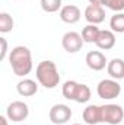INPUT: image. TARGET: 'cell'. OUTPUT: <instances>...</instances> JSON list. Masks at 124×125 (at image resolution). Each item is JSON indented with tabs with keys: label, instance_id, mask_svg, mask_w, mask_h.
<instances>
[{
	"label": "cell",
	"instance_id": "5bb4252c",
	"mask_svg": "<svg viewBox=\"0 0 124 125\" xmlns=\"http://www.w3.org/2000/svg\"><path fill=\"white\" fill-rule=\"evenodd\" d=\"M107 71L111 79L121 80L124 79V60L121 58H112L107 65Z\"/></svg>",
	"mask_w": 124,
	"mask_h": 125
},
{
	"label": "cell",
	"instance_id": "3957f363",
	"mask_svg": "<svg viewBox=\"0 0 124 125\" xmlns=\"http://www.w3.org/2000/svg\"><path fill=\"white\" fill-rule=\"evenodd\" d=\"M96 93L101 99H105V100H111V99H115L118 97L121 93V86L118 83V80H114V79H104L98 83L96 86Z\"/></svg>",
	"mask_w": 124,
	"mask_h": 125
},
{
	"label": "cell",
	"instance_id": "44dd1931",
	"mask_svg": "<svg viewBox=\"0 0 124 125\" xmlns=\"http://www.w3.org/2000/svg\"><path fill=\"white\" fill-rule=\"evenodd\" d=\"M102 6L118 13L124 10V0H102Z\"/></svg>",
	"mask_w": 124,
	"mask_h": 125
},
{
	"label": "cell",
	"instance_id": "ac0fdd59",
	"mask_svg": "<svg viewBox=\"0 0 124 125\" xmlns=\"http://www.w3.org/2000/svg\"><path fill=\"white\" fill-rule=\"evenodd\" d=\"M13 25H15L13 18H12L9 13L1 12V13H0V32H1V33L10 32L13 29Z\"/></svg>",
	"mask_w": 124,
	"mask_h": 125
},
{
	"label": "cell",
	"instance_id": "30bf717a",
	"mask_svg": "<svg viewBox=\"0 0 124 125\" xmlns=\"http://www.w3.org/2000/svg\"><path fill=\"white\" fill-rule=\"evenodd\" d=\"M85 19L91 25H99L105 21V10L102 9V6L89 4L85 9Z\"/></svg>",
	"mask_w": 124,
	"mask_h": 125
},
{
	"label": "cell",
	"instance_id": "52a82bcc",
	"mask_svg": "<svg viewBox=\"0 0 124 125\" xmlns=\"http://www.w3.org/2000/svg\"><path fill=\"white\" fill-rule=\"evenodd\" d=\"M72 115H73V114H72L70 106H67V105H64V103H57V105H54V106L50 109V114H48L50 121L56 125H63V124H66V122H69L70 118H72Z\"/></svg>",
	"mask_w": 124,
	"mask_h": 125
},
{
	"label": "cell",
	"instance_id": "9a60e30c",
	"mask_svg": "<svg viewBox=\"0 0 124 125\" xmlns=\"http://www.w3.org/2000/svg\"><path fill=\"white\" fill-rule=\"evenodd\" d=\"M99 32L101 29L96 26V25H86L83 29H82V38H83V41L86 42V44H95L96 42V39H98V35H99Z\"/></svg>",
	"mask_w": 124,
	"mask_h": 125
},
{
	"label": "cell",
	"instance_id": "4fadbf2b",
	"mask_svg": "<svg viewBox=\"0 0 124 125\" xmlns=\"http://www.w3.org/2000/svg\"><path fill=\"white\" fill-rule=\"evenodd\" d=\"M16 90L18 93L24 97H31L38 92V84L35 83V80L31 79H24L16 84Z\"/></svg>",
	"mask_w": 124,
	"mask_h": 125
},
{
	"label": "cell",
	"instance_id": "cb8c5ba5",
	"mask_svg": "<svg viewBox=\"0 0 124 125\" xmlns=\"http://www.w3.org/2000/svg\"><path fill=\"white\" fill-rule=\"evenodd\" d=\"M89 4H96V6H102V0H88Z\"/></svg>",
	"mask_w": 124,
	"mask_h": 125
},
{
	"label": "cell",
	"instance_id": "484cf974",
	"mask_svg": "<svg viewBox=\"0 0 124 125\" xmlns=\"http://www.w3.org/2000/svg\"><path fill=\"white\" fill-rule=\"evenodd\" d=\"M19 125H25V124H19Z\"/></svg>",
	"mask_w": 124,
	"mask_h": 125
},
{
	"label": "cell",
	"instance_id": "8992f818",
	"mask_svg": "<svg viewBox=\"0 0 124 125\" xmlns=\"http://www.w3.org/2000/svg\"><path fill=\"white\" fill-rule=\"evenodd\" d=\"M83 44H85V41H83L82 35L77 33V32H73V31L66 32L62 38L63 48H64L69 54H76L77 51H80L82 47H83Z\"/></svg>",
	"mask_w": 124,
	"mask_h": 125
},
{
	"label": "cell",
	"instance_id": "ba28073f",
	"mask_svg": "<svg viewBox=\"0 0 124 125\" xmlns=\"http://www.w3.org/2000/svg\"><path fill=\"white\" fill-rule=\"evenodd\" d=\"M85 62L93 71H101L105 68V65H108L107 57L101 51H89L85 57Z\"/></svg>",
	"mask_w": 124,
	"mask_h": 125
},
{
	"label": "cell",
	"instance_id": "6da1fadb",
	"mask_svg": "<svg viewBox=\"0 0 124 125\" xmlns=\"http://www.w3.org/2000/svg\"><path fill=\"white\" fill-rule=\"evenodd\" d=\"M9 64L13 73L19 77H25L31 73L32 67V54L28 47L18 45L9 52Z\"/></svg>",
	"mask_w": 124,
	"mask_h": 125
},
{
	"label": "cell",
	"instance_id": "e0dca14e",
	"mask_svg": "<svg viewBox=\"0 0 124 125\" xmlns=\"http://www.w3.org/2000/svg\"><path fill=\"white\" fill-rule=\"evenodd\" d=\"M110 28L114 33H124V13L118 12L110 19Z\"/></svg>",
	"mask_w": 124,
	"mask_h": 125
},
{
	"label": "cell",
	"instance_id": "7c38bea8",
	"mask_svg": "<svg viewBox=\"0 0 124 125\" xmlns=\"http://www.w3.org/2000/svg\"><path fill=\"white\" fill-rule=\"evenodd\" d=\"M82 118L88 125H98L99 122H102V119H101V106H96V105L86 106L83 109Z\"/></svg>",
	"mask_w": 124,
	"mask_h": 125
},
{
	"label": "cell",
	"instance_id": "9c48e42d",
	"mask_svg": "<svg viewBox=\"0 0 124 125\" xmlns=\"http://www.w3.org/2000/svg\"><path fill=\"white\" fill-rule=\"evenodd\" d=\"M80 16H82L80 9L76 4H66L60 9V19L64 23H69V25L77 23L80 21Z\"/></svg>",
	"mask_w": 124,
	"mask_h": 125
},
{
	"label": "cell",
	"instance_id": "2e32d148",
	"mask_svg": "<svg viewBox=\"0 0 124 125\" xmlns=\"http://www.w3.org/2000/svg\"><path fill=\"white\" fill-rule=\"evenodd\" d=\"M79 84H80V83H77V82H74V80H67V82L63 84V89H62L63 96H64L67 100H74L76 93H77V89H79Z\"/></svg>",
	"mask_w": 124,
	"mask_h": 125
},
{
	"label": "cell",
	"instance_id": "7402d4cb",
	"mask_svg": "<svg viewBox=\"0 0 124 125\" xmlns=\"http://www.w3.org/2000/svg\"><path fill=\"white\" fill-rule=\"evenodd\" d=\"M0 44H1V52H0V61H4L7 57V41L6 38H0Z\"/></svg>",
	"mask_w": 124,
	"mask_h": 125
},
{
	"label": "cell",
	"instance_id": "277c9868",
	"mask_svg": "<svg viewBox=\"0 0 124 125\" xmlns=\"http://www.w3.org/2000/svg\"><path fill=\"white\" fill-rule=\"evenodd\" d=\"M101 119L110 125H118L124 119V109L120 105L108 103L101 106Z\"/></svg>",
	"mask_w": 124,
	"mask_h": 125
},
{
	"label": "cell",
	"instance_id": "d6986e66",
	"mask_svg": "<svg viewBox=\"0 0 124 125\" xmlns=\"http://www.w3.org/2000/svg\"><path fill=\"white\" fill-rule=\"evenodd\" d=\"M91 94H92V92H91L89 86L79 84V89H77V93H76V97H74V102H77V103H86V102H89Z\"/></svg>",
	"mask_w": 124,
	"mask_h": 125
},
{
	"label": "cell",
	"instance_id": "ffe728a7",
	"mask_svg": "<svg viewBox=\"0 0 124 125\" xmlns=\"http://www.w3.org/2000/svg\"><path fill=\"white\" fill-rule=\"evenodd\" d=\"M41 9L47 13H54L62 9V0H41Z\"/></svg>",
	"mask_w": 124,
	"mask_h": 125
},
{
	"label": "cell",
	"instance_id": "d4e9b609",
	"mask_svg": "<svg viewBox=\"0 0 124 125\" xmlns=\"http://www.w3.org/2000/svg\"><path fill=\"white\" fill-rule=\"evenodd\" d=\"M72 125H82V124H72Z\"/></svg>",
	"mask_w": 124,
	"mask_h": 125
},
{
	"label": "cell",
	"instance_id": "8fae6325",
	"mask_svg": "<svg viewBox=\"0 0 124 125\" xmlns=\"http://www.w3.org/2000/svg\"><path fill=\"white\" fill-rule=\"evenodd\" d=\"M95 44L99 50H104V51L112 50L114 45H115V33L111 29H104V31L99 32L98 39H96Z\"/></svg>",
	"mask_w": 124,
	"mask_h": 125
},
{
	"label": "cell",
	"instance_id": "5b68a950",
	"mask_svg": "<svg viewBox=\"0 0 124 125\" xmlns=\"http://www.w3.org/2000/svg\"><path fill=\"white\" fill-rule=\"evenodd\" d=\"M29 115V108L25 102L22 100H15L12 102L7 109H6V116L12 121V122H24Z\"/></svg>",
	"mask_w": 124,
	"mask_h": 125
},
{
	"label": "cell",
	"instance_id": "7a4b0ae2",
	"mask_svg": "<svg viewBox=\"0 0 124 125\" xmlns=\"http://www.w3.org/2000/svg\"><path fill=\"white\" fill-rule=\"evenodd\" d=\"M35 77L41 86L45 89H54L60 83V73L57 70L56 62L51 60L41 61L35 68Z\"/></svg>",
	"mask_w": 124,
	"mask_h": 125
},
{
	"label": "cell",
	"instance_id": "603a6c76",
	"mask_svg": "<svg viewBox=\"0 0 124 125\" xmlns=\"http://www.w3.org/2000/svg\"><path fill=\"white\" fill-rule=\"evenodd\" d=\"M7 116H0V125H9V122H7Z\"/></svg>",
	"mask_w": 124,
	"mask_h": 125
}]
</instances>
